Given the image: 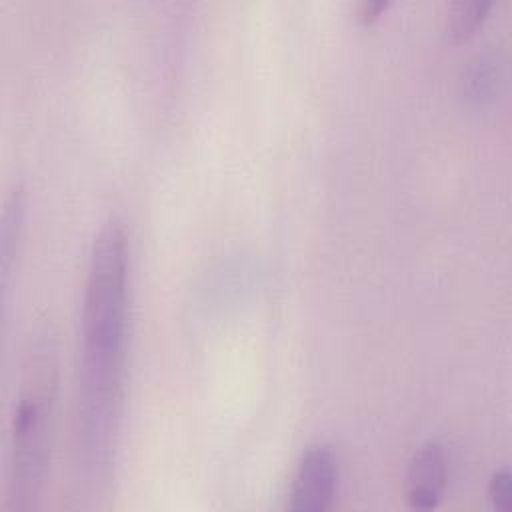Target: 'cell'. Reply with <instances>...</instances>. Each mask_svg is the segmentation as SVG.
<instances>
[{"instance_id":"6da1fadb","label":"cell","mask_w":512,"mask_h":512,"mask_svg":"<svg viewBox=\"0 0 512 512\" xmlns=\"http://www.w3.org/2000/svg\"><path fill=\"white\" fill-rule=\"evenodd\" d=\"M76 452L88 482L110 476L124 408L128 344V242L118 220L96 234L82 296Z\"/></svg>"},{"instance_id":"7a4b0ae2","label":"cell","mask_w":512,"mask_h":512,"mask_svg":"<svg viewBox=\"0 0 512 512\" xmlns=\"http://www.w3.org/2000/svg\"><path fill=\"white\" fill-rule=\"evenodd\" d=\"M50 346L32 354L18 396L10 432L8 500L12 510H30L44 486L54 398V362Z\"/></svg>"},{"instance_id":"3957f363","label":"cell","mask_w":512,"mask_h":512,"mask_svg":"<svg viewBox=\"0 0 512 512\" xmlns=\"http://www.w3.org/2000/svg\"><path fill=\"white\" fill-rule=\"evenodd\" d=\"M340 478L338 456L328 444L308 446L296 464L288 508L294 512H326L332 508Z\"/></svg>"},{"instance_id":"277c9868","label":"cell","mask_w":512,"mask_h":512,"mask_svg":"<svg viewBox=\"0 0 512 512\" xmlns=\"http://www.w3.org/2000/svg\"><path fill=\"white\" fill-rule=\"evenodd\" d=\"M448 476L446 450L438 442L422 444L406 474V502L412 510H432L440 504Z\"/></svg>"},{"instance_id":"5b68a950","label":"cell","mask_w":512,"mask_h":512,"mask_svg":"<svg viewBox=\"0 0 512 512\" xmlns=\"http://www.w3.org/2000/svg\"><path fill=\"white\" fill-rule=\"evenodd\" d=\"M24 194L22 188H14L4 202L2 224H0V262H2V278L8 282V274L12 270V262L16 256V246L24 226Z\"/></svg>"},{"instance_id":"8992f818","label":"cell","mask_w":512,"mask_h":512,"mask_svg":"<svg viewBox=\"0 0 512 512\" xmlns=\"http://www.w3.org/2000/svg\"><path fill=\"white\" fill-rule=\"evenodd\" d=\"M498 78L500 74H498V66H494V60L486 56H478L468 64L462 76V92L468 100L482 104L494 96Z\"/></svg>"},{"instance_id":"52a82bcc","label":"cell","mask_w":512,"mask_h":512,"mask_svg":"<svg viewBox=\"0 0 512 512\" xmlns=\"http://www.w3.org/2000/svg\"><path fill=\"white\" fill-rule=\"evenodd\" d=\"M492 2H456L448 12L446 32L452 40L470 38L478 26L484 22Z\"/></svg>"},{"instance_id":"ba28073f","label":"cell","mask_w":512,"mask_h":512,"mask_svg":"<svg viewBox=\"0 0 512 512\" xmlns=\"http://www.w3.org/2000/svg\"><path fill=\"white\" fill-rule=\"evenodd\" d=\"M488 498L496 510L508 512L512 508V476L508 468H500L492 474L488 484Z\"/></svg>"},{"instance_id":"9c48e42d","label":"cell","mask_w":512,"mask_h":512,"mask_svg":"<svg viewBox=\"0 0 512 512\" xmlns=\"http://www.w3.org/2000/svg\"><path fill=\"white\" fill-rule=\"evenodd\" d=\"M386 8H388V2H384V0H364V2L358 4L356 14H358V20H360V22L370 24V22H374Z\"/></svg>"}]
</instances>
